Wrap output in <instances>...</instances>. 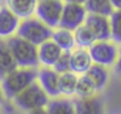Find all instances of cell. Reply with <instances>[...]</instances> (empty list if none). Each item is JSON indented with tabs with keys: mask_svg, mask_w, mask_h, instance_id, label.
<instances>
[{
	"mask_svg": "<svg viewBox=\"0 0 121 114\" xmlns=\"http://www.w3.org/2000/svg\"><path fill=\"white\" fill-rule=\"evenodd\" d=\"M88 13L86 10L84 4H77V3H64L61 19H60V26L61 29L74 31L80 26L86 23Z\"/></svg>",
	"mask_w": 121,
	"mask_h": 114,
	"instance_id": "cell-7",
	"label": "cell"
},
{
	"mask_svg": "<svg viewBox=\"0 0 121 114\" xmlns=\"http://www.w3.org/2000/svg\"><path fill=\"white\" fill-rule=\"evenodd\" d=\"M90 56L94 64H100L104 67L114 66L118 57V48L114 41L110 40H98L90 48Z\"/></svg>",
	"mask_w": 121,
	"mask_h": 114,
	"instance_id": "cell-5",
	"label": "cell"
},
{
	"mask_svg": "<svg viewBox=\"0 0 121 114\" xmlns=\"http://www.w3.org/2000/svg\"><path fill=\"white\" fill-rule=\"evenodd\" d=\"M63 7H64V3L61 0H39L36 7L37 19L41 20L48 27L57 29L60 26Z\"/></svg>",
	"mask_w": 121,
	"mask_h": 114,
	"instance_id": "cell-6",
	"label": "cell"
},
{
	"mask_svg": "<svg viewBox=\"0 0 121 114\" xmlns=\"http://www.w3.org/2000/svg\"><path fill=\"white\" fill-rule=\"evenodd\" d=\"M20 19L7 7H0V39H10L17 34Z\"/></svg>",
	"mask_w": 121,
	"mask_h": 114,
	"instance_id": "cell-10",
	"label": "cell"
},
{
	"mask_svg": "<svg viewBox=\"0 0 121 114\" xmlns=\"http://www.w3.org/2000/svg\"><path fill=\"white\" fill-rule=\"evenodd\" d=\"M115 71L121 77V48H118V57H117V61H115Z\"/></svg>",
	"mask_w": 121,
	"mask_h": 114,
	"instance_id": "cell-25",
	"label": "cell"
},
{
	"mask_svg": "<svg viewBox=\"0 0 121 114\" xmlns=\"http://www.w3.org/2000/svg\"><path fill=\"white\" fill-rule=\"evenodd\" d=\"M13 101H14L16 107H19L23 111L30 113L37 108H44L48 104L50 97L46 94V91L41 88V86L37 81H34L27 88H24L20 94H17L13 98Z\"/></svg>",
	"mask_w": 121,
	"mask_h": 114,
	"instance_id": "cell-3",
	"label": "cell"
},
{
	"mask_svg": "<svg viewBox=\"0 0 121 114\" xmlns=\"http://www.w3.org/2000/svg\"><path fill=\"white\" fill-rule=\"evenodd\" d=\"M114 10H121V0H110Z\"/></svg>",
	"mask_w": 121,
	"mask_h": 114,
	"instance_id": "cell-26",
	"label": "cell"
},
{
	"mask_svg": "<svg viewBox=\"0 0 121 114\" xmlns=\"http://www.w3.org/2000/svg\"><path fill=\"white\" fill-rule=\"evenodd\" d=\"M66 3H77V4H84L86 0H64Z\"/></svg>",
	"mask_w": 121,
	"mask_h": 114,
	"instance_id": "cell-28",
	"label": "cell"
},
{
	"mask_svg": "<svg viewBox=\"0 0 121 114\" xmlns=\"http://www.w3.org/2000/svg\"><path fill=\"white\" fill-rule=\"evenodd\" d=\"M93 60L88 48H76L70 53V70L78 76H83L93 66Z\"/></svg>",
	"mask_w": 121,
	"mask_h": 114,
	"instance_id": "cell-11",
	"label": "cell"
},
{
	"mask_svg": "<svg viewBox=\"0 0 121 114\" xmlns=\"http://www.w3.org/2000/svg\"><path fill=\"white\" fill-rule=\"evenodd\" d=\"M84 6L88 14H100L110 17L114 12V7L110 0H86Z\"/></svg>",
	"mask_w": 121,
	"mask_h": 114,
	"instance_id": "cell-20",
	"label": "cell"
},
{
	"mask_svg": "<svg viewBox=\"0 0 121 114\" xmlns=\"http://www.w3.org/2000/svg\"><path fill=\"white\" fill-rule=\"evenodd\" d=\"M46 110L48 114H76L74 110V101H71L69 97H56L48 101L46 105Z\"/></svg>",
	"mask_w": 121,
	"mask_h": 114,
	"instance_id": "cell-16",
	"label": "cell"
},
{
	"mask_svg": "<svg viewBox=\"0 0 121 114\" xmlns=\"http://www.w3.org/2000/svg\"><path fill=\"white\" fill-rule=\"evenodd\" d=\"M111 40L115 44H121V10H114L110 16Z\"/></svg>",
	"mask_w": 121,
	"mask_h": 114,
	"instance_id": "cell-23",
	"label": "cell"
},
{
	"mask_svg": "<svg viewBox=\"0 0 121 114\" xmlns=\"http://www.w3.org/2000/svg\"><path fill=\"white\" fill-rule=\"evenodd\" d=\"M53 34V29L48 27L47 24H44L41 20H39L37 17H29L24 19L23 22H20L19 30H17V36L33 43L34 46H40L44 41L50 40Z\"/></svg>",
	"mask_w": 121,
	"mask_h": 114,
	"instance_id": "cell-4",
	"label": "cell"
},
{
	"mask_svg": "<svg viewBox=\"0 0 121 114\" xmlns=\"http://www.w3.org/2000/svg\"><path fill=\"white\" fill-rule=\"evenodd\" d=\"M16 69H17V64L7 44V40L0 39V79H3L6 74H9Z\"/></svg>",
	"mask_w": 121,
	"mask_h": 114,
	"instance_id": "cell-15",
	"label": "cell"
},
{
	"mask_svg": "<svg viewBox=\"0 0 121 114\" xmlns=\"http://www.w3.org/2000/svg\"><path fill=\"white\" fill-rule=\"evenodd\" d=\"M29 114H48V113H47V110H46V107H44V108H37V110H33V111H30Z\"/></svg>",
	"mask_w": 121,
	"mask_h": 114,
	"instance_id": "cell-27",
	"label": "cell"
},
{
	"mask_svg": "<svg viewBox=\"0 0 121 114\" xmlns=\"http://www.w3.org/2000/svg\"><path fill=\"white\" fill-rule=\"evenodd\" d=\"M37 51H39V63L43 67H53L54 63L58 60V57L63 53V50L51 39L44 41L43 44H40L37 47Z\"/></svg>",
	"mask_w": 121,
	"mask_h": 114,
	"instance_id": "cell-13",
	"label": "cell"
},
{
	"mask_svg": "<svg viewBox=\"0 0 121 114\" xmlns=\"http://www.w3.org/2000/svg\"><path fill=\"white\" fill-rule=\"evenodd\" d=\"M58 77H60V74L53 67H43L37 71V83L41 86V88L46 91V94L51 98H56L60 96Z\"/></svg>",
	"mask_w": 121,
	"mask_h": 114,
	"instance_id": "cell-8",
	"label": "cell"
},
{
	"mask_svg": "<svg viewBox=\"0 0 121 114\" xmlns=\"http://www.w3.org/2000/svg\"><path fill=\"white\" fill-rule=\"evenodd\" d=\"M91 33L94 34L95 40H110L111 39V26H110V17L100 16V14H88L84 23Z\"/></svg>",
	"mask_w": 121,
	"mask_h": 114,
	"instance_id": "cell-9",
	"label": "cell"
},
{
	"mask_svg": "<svg viewBox=\"0 0 121 114\" xmlns=\"http://www.w3.org/2000/svg\"><path fill=\"white\" fill-rule=\"evenodd\" d=\"M86 76L91 80V83L94 84V87H95L97 91L103 90L107 86L108 79H110V73H108L107 67L100 66V64H93L88 69V71L86 73Z\"/></svg>",
	"mask_w": 121,
	"mask_h": 114,
	"instance_id": "cell-17",
	"label": "cell"
},
{
	"mask_svg": "<svg viewBox=\"0 0 121 114\" xmlns=\"http://www.w3.org/2000/svg\"><path fill=\"white\" fill-rule=\"evenodd\" d=\"M39 0H7V7L22 20L33 17Z\"/></svg>",
	"mask_w": 121,
	"mask_h": 114,
	"instance_id": "cell-14",
	"label": "cell"
},
{
	"mask_svg": "<svg viewBox=\"0 0 121 114\" xmlns=\"http://www.w3.org/2000/svg\"><path fill=\"white\" fill-rule=\"evenodd\" d=\"M7 44L12 50V54L14 57V61L17 67L23 69H36L39 63V51L37 46L33 43L19 37L17 34L7 39Z\"/></svg>",
	"mask_w": 121,
	"mask_h": 114,
	"instance_id": "cell-2",
	"label": "cell"
},
{
	"mask_svg": "<svg viewBox=\"0 0 121 114\" xmlns=\"http://www.w3.org/2000/svg\"><path fill=\"white\" fill-rule=\"evenodd\" d=\"M76 114H105L104 103L98 96L90 97H78L74 101Z\"/></svg>",
	"mask_w": 121,
	"mask_h": 114,
	"instance_id": "cell-12",
	"label": "cell"
},
{
	"mask_svg": "<svg viewBox=\"0 0 121 114\" xmlns=\"http://www.w3.org/2000/svg\"><path fill=\"white\" fill-rule=\"evenodd\" d=\"M37 81V71L36 69H23L17 67L16 70L10 71L2 79L0 87H2L4 98L13 100L17 94H20L24 88H27L31 83Z\"/></svg>",
	"mask_w": 121,
	"mask_h": 114,
	"instance_id": "cell-1",
	"label": "cell"
},
{
	"mask_svg": "<svg viewBox=\"0 0 121 114\" xmlns=\"http://www.w3.org/2000/svg\"><path fill=\"white\" fill-rule=\"evenodd\" d=\"M77 83H78V74H76L73 71H67V73L60 74V77H58L60 94H63L66 97L74 96L76 88H77Z\"/></svg>",
	"mask_w": 121,
	"mask_h": 114,
	"instance_id": "cell-19",
	"label": "cell"
},
{
	"mask_svg": "<svg viewBox=\"0 0 121 114\" xmlns=\"http://www.w3.org/2000/svg\"><path fill=\"white\" fill-rule=\"evenodd\" d=\"M73 33H74L76 46H78L80 48H90V47L97 41L95 37H94V34L91 33V30H90L86 24L80 26V27L76 29Z\"/></svg>",
	"mask_w": 121,
	"mask_h": 114,
	"instance_id": "cell-21",
	"label": "cell"
},
{
	"mask_svg": "<svg viewBox=\"0 0 121 114\" xmlns=\"http://www.w3.org/2000/svg\"><path fill=\"white\" fill-rule=\"evenodd\" d=\"M97 93L94 84L91 83V80L83 74V76H78V83H77V88H76V96L77 97H90V96H94Z\"/></svg>",
	"mask_w": 121,
	"mask_h": 114,
	"instance_id": "cell-22",
	"label": "cell"
},
{
	"mask_svg": "<svg viewBox=\"0 0 121 114\" xmlns=\"http://www.w3.org/2000/svg\"><path fill=\"white\" fill-rule=\"evenodd\" d=\"M3 101H4V96H3V91H2V87H0V105L3 104Z\"/></svg>",
	"mask_w": 121,
	"mask_h": 114,
	"instance_id": "cell-29",
	"label": "cell"
},
{
	"mask_svg": "<svg viewBox=\"0 0 121 114\" xmlns=\"http://www.w3.org/2000/svg\"><path fill=\"white\" fill-rule=\"evenodd\" d=\"M51 40L61 48L63 51H71L76 46V41H74V33L70 31V30H66V29H61V27H57L56 30H53V34H51Z\"/></svg>",
	"mask_w": 121,
	"mask_h": 114,
	"instance_id": "cell-18",
	"label": "cell"
},
{
	"mask_svg": "<svg viewBox=\"0 0 121 114\" xmlns=\"http://www.w3.org/2000/svg\"><path fill=\"white\" fill-rule=\"evenodd\" d=\"M70 53H71V51H63L61 56L58 57V60L54 63L53 69H54L58 74L71 71V70H70Z\"/></svg>",
	"mask_w": 121,
	"mask_h": 114,
	"instance_id": "cell-24",
	"label": "cell"
}]
</instances>
